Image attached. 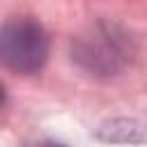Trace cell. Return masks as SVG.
Returning a JSON list of instances; mask_svg holds the SVG:
<instances>
[{
  "label": "cell",
  "mask_w": 147,
  "mask_h": 147,
  "mask_svg": "<svg viewBox=\"0 0 147 147\" xmlns=\"http://www.w3.org/2000/svg\"><path fill=\"white\" fill-rule=\"evenodd\" d=\"M48 57V34L32 18H11L0 28V60L18 74H34Z\"/></svg>",
  "instance_id": "6da1fadb"
},
{
  "label": "cell",
  "mask_w": 147,
  "mask_h": 147,
  "mask_svg": "<svg viewBox=\"0 0 147 147\" xmlns=\"http://www.w3.org/2000/svg\"><path fill=\"white\" fill-rule=\"evenodd\" d=\"M32 147H67V145H62V142H53V140H44V142L32 145Z\"/></svg>",
  "instance_id": "3957f363"
},
{
  "label": "cell",
  "mask_w": 147,
  "mask_h": 147,
  "mask_svg": "<svg viewBox=\"0 0 147 147\" xmlns=\"http://www.w3.org/2000/svg\"><path fill=\"white\" fill-rule=\"evenodd\" d=\"M2 101H5V87L0 85V106H2Z\"/></svg>",
  "instance_id": "277c9868"
},
{
  "label": "cell",
  "mask_w": 147,
  "mask_h": 147,
  "mask_svg": "<svg viewBox=\"0 0 147 147\" xmlns=\"http://www.w3.org/2000/svg\"><path fill=\"white\" fill-rule=\"evenodd\" d=\"M96 136L108 142H145L147 126L138 119H110L96 131Z\"/></svg>",
  "instance_id": "7a4b0ae2"
}]
</instances>
